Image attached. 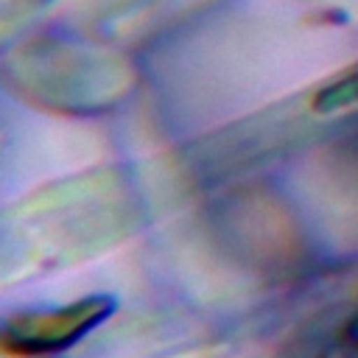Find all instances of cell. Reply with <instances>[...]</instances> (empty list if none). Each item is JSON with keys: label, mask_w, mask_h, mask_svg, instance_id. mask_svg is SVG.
Segmentation results:
<instances>
[{"label": "cell", "mask_w": 358, "mask_h": 358, "mask_svg": "<svg viewBox=\"0 0 358 358\" xmlns=\"http://www.w3.org/2000/svg\"><path fill=\"white\" fill-rule=\"evenodd\" d=\"M352 98H358V76L327 92V103H344V101H352Z\"/></svg>", "instance_id": "cell-2"}, {"label": "cell", "mask_w": 358, "mask_h": 358, "mask_svg": "<svg viewBox=\"0 0 358 358\" xmlns=\"http://www.w3.org/2000/svg\"><path fill=\"white\" fill-rule=\"evenodd\" d=\"M112 313V299L92 296L53 313H36L11 322L0 336V350L14 355H42L62 350Z\"/></svg>", "instance_id": "cell-1"}]
</instances>
